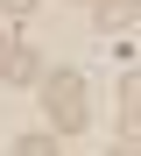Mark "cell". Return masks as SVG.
<instances>
[{
  "mask_svg": "<svg viewBox=\"0 0 141 156\" xmlns=\"http://www.w3.org/2000/svg\"><path fill=\"white\" fill-rule=\"evenodd\" d=\"M42 114H49L56 135H78L85 128V78L78 71H49L42 78Z\"/></svg>",
  "mask_w": 141,
  "mask_h": 156,
  "instance_id": "6da1fadb",
  "label": "cell"
},
{
  "mask_svg": "<svg viewBox=\"0 0 141 156\" xmlns=\"http://www.w3.org/2000/svg\"><path fill=\"white\" fill-rule=\"evenodd\" d=\"M0 78H21V85H28V78H49V71H42V57L28 43H14L7 29H0Z\"/></svg>",
  "mask_w": 141,
  "mask_h": 156,
  "instance_id": "7a4b0ae2",
  "label": "cell"
},
{
  "mask_svg": "<svg viewBox=\"0 0 141 156\" xmlns=\"http://www.w3.org/2000/svg\"><path fill=\"white\" fill-rule=\"evenodd\" d=\"M120 128L141 135V71H127V85H120Z\"/></svg>",
  "mask_w": 141,
  "mask_h": 156,
  "instance_id": "3957f363",
  "label": "cell"
},
{
  "mask_svg": "<svg viewBox=\"0 0 141 156\" xmlns=\"http://www.w3.org/2000/svg\"><path fill=\"white\" fill-rule=\"evenodd\" d=\"M141 14V0H99V29L113 36V29H127V21Z\"/></svg>",
  "mask_w": 141,
  "mask_h": 156,
  "instance_id": "277c9868",
  "label": "cell"
},
{
  "mask_svg": "<svg viewBox=\"0 0 141 156\" xmlns=\"http://www.w3.org/2000/svg\"><path fill=\"white\" fill-rule=\"evenodd\" d=\"M14 156H56V135H21Z\"/></svg>",
  "mask_w": 141,
  "mask_h": 156,
  "instance_id": "5b68a950",
  "label": "cell"
},
{
  "mask_svg": "<svg viewBox=\"0 0 141 156\" xmlns=\"http://www.w3.org/2000/svg\"><path fill=\"white\" fill-rule=\"evenodd\" d=\"M0 7H7V21H28V14L42 7V0H0Z\"/></svg>",
  "mask_w": 141,
  "mask_h": 156,
  "instance_id": "8992f818",
  "label": "cell"
},
{
  "mask_svg": "<svg viewBox=\"0 0 141 156\" xmlns=\"http://www.w3.org/2000/svg\"><path fill=\"white\" fill-rule=\"evenodd\" d=\"M113 156H134V149H113Z\"/></svg>",
  "mask_w": 141,
  "mask_h": 156,
  "instance_id": "52a82bcc",
  "label": "cell"
},
{
  "mask_svg": "<svg viewBox=\"0 0 141 156\" xmlns=\"http://www.w3.org/2000/svg\"><path fill=\"white\" fill-rule=\"evenodd\" d=\"M92 7H99V0H92Z\"/></svg>",
  "mask_w": 141,
  "mask_h": 156,
  "instance_id": "ba28073f",
  "label": "cell"
}]
</instances>
